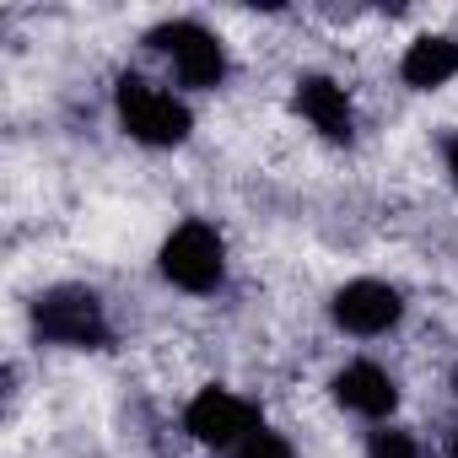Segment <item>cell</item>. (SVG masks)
<instances>
[{
  "label": "cell",
  "instance_id": "obj_1",
  "mask_svg": "<svg viewBox=\"0 0 458 458\" xmlns=\"http://www.w3.org/2000/svg\"><path fill=\"white\" fill-rule=\"evenodd\" d=\"M114 114H119V130H124L130 140L157 146V151L183 146L189 130H194L189 108H183L173 92H162L157 81H146V76H119V87H114Z\"/></svg>",
  "mask_w": 458,
  "mask_h": 458
},
{
  "label": "cell",
  "instance_id": "obj_2",
  "mask_svg": "<svg viewBox=\"0 0 458 458\" xmlns=\"http://www.w3.org/2000/svg\"><path fill=\"white\" fill-rule=\"evenodd\" d=\"M33 329H38V340L65 345V351L108 345V313H103L98 292H87V286H49L33 302Z\"/></svg>",
  "mask_w": 458,
  "mask_h": 458
},
{
  "label": "cell",
  "instance_id": "obj_3",
  "mask_svg": "<svg viewBox=\"0 0 458 458\" xmlns=\"http://www.w3.org/2000/svg\"><path fill=\"white\" fill-rule=\"evenodd\" d=\"M162 276L178 286V292H194V297H210L221 281H226V243L210 221H183L167 233L162 243Z\"/></svg>",
  "mask_w": 458,
  "mask_h": 458
},
{
  "label": "cell",
  "instance_id": "obj_4",
  "mask_svg": "<svg viewBox=\"0 0 458 458\" xmlns=\"http://www.w3.org/2000/svg\"><path fill=\"white\" fill-rule=\"evenodd\" d=\"M146 44H151V49L173 65V76H178L183 87H194V92H210V87H221V76H226V49H221V38H216L210 28H199V22H189V17L151 28Z\"/></svg>",
  "mask_w": 458,
  "mask_h": 458
},
{
  "label": "cell",
  "instance_id": "obj_5",
  "mask_svg": "<svg viewBox=\"0 0 458 458\" xmlns=\"http://www.w3.org/2000/svg\"><path fill=\"white\" fill-rule=\"evenodd\" d=\"M259 426H265L259 410H254L243 394H233V388H199V394L189 399V410H183V431H189L194 442L226 447V453H233L249 431H259Z\"/></svg>",
  "mask_w": 458,
  "mask_h": 458
},
{
  "label": "cell",
  "instance_id": "obj_6",
  "mask_svg": "<svg viewBox=\"0 0 458 458\" xmlns=\"http://www.w3.org/2000/svg\"><path fill=\"white\" fill-rule=\"evenodd\" d=\"M329 318L356 335V340H372V335H388L399 318H404V297L388 286V281H345L329 302Z\"/></svg>",
  "mask_w": 458,
  "mask_h": 458
},
{
  "label": "cell",
  "instance_id": "obj_7",
  "mask_svg": "<svg viewBox=\"0 0 458 458\" xmlns=\"http://www.w3.org/2000/svg\"><path fill=\"white\" fill-rule=\"evenodd\" d=\"M329 388H335V404L351 410V415H361V420H383V415H394V404H399V383H394L377 361H351V367H340Z\"/></svg>",
  "mask_w": 458,
  "mask_h": 458
},
{
  "label": "cell",
  "instance_id": "obj_8",
  "mask_svg": "<svg viewBox=\"0 0 458 458\" xmlns=\"http://www.w3.org/2000/svg\"><path fill=\"white\" fill-rule=\"evenodd\" d=\"M297 114L335 146H345L356 135V108H351V98L335 76H302L297 81Z\"/></svg>",
  "mask_w": 458,
  "mask_h": 458
},
{
  "label": "cell",
  "instance_id": "obj_9",
  "mask_svg": "<svg viewBox=\"0 0 458 458\" xmlns=\"http://www.w3.org/2000/svg\"><path fill=\"white\" fill-rule=\"evenodd\" d=\"M399 76H404V87H415V92L447 87V81L458 76V38H447V33L415 38V44L404 49V60H399Z\"/></svg>",
  "mask_w": 458,
  "mask_h": 458
},
{
  "label": "cell",
  "instance_id": "obj_10",
  "mask_svg": "<svg viewBox=\"0 0 458 458\" xmlns=\"http://www.w3.org/2000/svg\"><path fill=\"white\" fill-rule=\"evenodd\" d=\"M233 458H297V453H292V442H286L281 431L259 426V431H249V437L233 447Z\"/></svg>",
  "mask_w": 458,
  "mask_h": 458
},
{
  "label": "cell",
  "instance_id": "obj_11",
  "mask_svg": "<svg viewBox=\"0 0 458 458\" xmlns=\"http://www.w3.org/2000/svg\"><path fill=\"white\" fill-rule=\"evenodd\" d=\"M367 458H426L420 453V442L410 437V431H372V442H367Z\"/></svg>",
  "mask_w": 458,
  "mask_h": 458
},
{
  "label": "cell",
  "instance_id": "obj_12",
  "mask_svg": "<svg viewBox=\"0 0 458 458\" xmlns=\"http://www.w3.org/2000/svg\"><path fill=\"white\" fill-rule=\"evenodd\" d=\"M442 157H447V173H453V183H458V135L442 140Z\"/></svg>",
  "mask_w": 458,
  "mask_h": 458
},
{
  "label": "cell",
  "instance_id": "obj_13",
  "mask_svg": "<svg viewBox=\"0 0 458 458\" xmlns=\"http://www.w3.org/2000/svg\"><path fill=\"white\" fill-rule=\"evenodd\" d=\"M453 458H458V431H453Z\"/></svg>",
  "mask_w": 458,
  "mask_h": 458
}]
</instances>
